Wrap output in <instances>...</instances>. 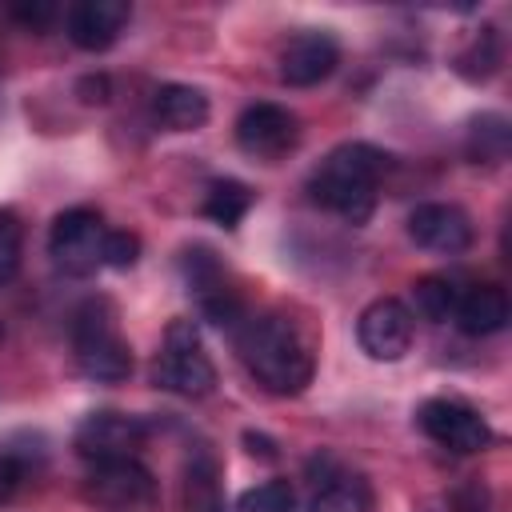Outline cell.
I'll list each match as a JSON object with an SVG mask.
<instances>
[{"mask_svg": "<svg viewBox=\"0 0 512 512\" xmlns=\"http://www.w3.org/2000/svg\"><path fill=\"white\" fill-rule=\"evenodd\" d=\"M236 348L248 372L276 396H296L312 384V348L284 316L244 320L236 332Z\"/></svg>", "mask_w": 512, "mask_h": 512, "instance_id": "1", "label": "cell"}, {"mask_svg": "<svg viewBox=\"0 0 512 512\" xmlns=\"http://www.w3.org/2000/svg\"><path fill=\"white\" fill-rule=\"evenodd\" d=\"M388 168V156L372 144H340L320 160V168L308 180V192L316 204L340 212L352 224H364L376 208V184Z\"/></svg>", "mask_w": 512, "mask_h": 512, "instance_id": "2", "label": "cell"}, {"mask_svg": "<svg viewBox=\"0 0 512 512\" xmlns=\"http://www.w3.org/2000/svg\"><path fill=\"white\" fill-rule=\"evenodd\" d=\"M72 348L76 364L88 380L120 384L132 372V348L116 328V316L104 300H88L72 320Z\"/></svg>", "mask_w": 512, "mask_h": 512, "instance_id": "3", "label": "cell"}, {"mask_svg": "<svg viewBox=\"0 0 512 512\" xmlns=\"http://www.w3.org/2000/svg\"><path fill=\"white\" fill-rule=\"evenodd\" d=\"M152 380H156V388H168V392L188 396V400H200L216 388V368H212L192 320H172L168 324L164 352L156 356Z\"/></svg>", "mask_w": 512, "mask_h": 512, "instance_id": "4", "label": "cell"}, {"mask_svg": "<svg viewBox=\"0 0 512 512\" xmlns=\"http://www.w3.org/2000/svg\"><path fill=\"white\" fill-rule=\"evenodd\" d=\"M104 236H108V228H104L100 212H92V208H68V212H60L52 220L48 256H52V264L64 276H88L100 264Z\"/></svg>", "mask_w": 512, "mask_h": 512, "instance_id": "5", "label": "cell"}, {"mask_svg": "<svg viewBox=\"0 0 512 512\" xmlns=\"http://www.w3.org/2000/svg\"><path fill=\"white\" fill-rule=\"evenodd\" d=\"M416 424L428 440H436L448 452H464V456L488 448V440H492V428L476 408H468L460 400H444V396L424 400L416 412Z\"/></svg>", "mask_w": 512, "mask_h": 512, "instance_id": "6", "label": "cell"}, {"mask_svg": "<svg viewBox=\"0 0 512 512\" xmlns=\"http://www.w3.org/2000/svg\"><path fill=\"white\" fill-rule=\"evenodd\" d=\"M300 120L284 104H248L236 120V144L256 160H280L296 148Z\"/></svg>", "mask_w": 512, "mask_h": 512, "instance_id": "7", "label": "cell"}, {"mask_svg": "<svg viewBox=\"0 0 512 512\" xmlns=\"http://www.w3.org/2000/svg\"><path fill=\"white\" fill-rule=\"evenodd\" d=\"M412 336H416L412 312L396 296L372 300L356 320V340L372 360H400L412 348Z\"/></svg>", "mask_w": 512, "mask_h": 512, "instance_id": "8", "label": "cell"}, {"mask_svg": "<svg viewBox=\"0 0 512 512\" xmlns=\"http://www.w3.org/2000/svg\"><path fill=\"white\" fill-rule=\"evenodd\" d=\"M148 428L140 416L128 412H92L80 420L76 428V452L92 464L104 460H120V456H136V448L144 444Z\"/></svg>", "mask_w": 512, "mask_h": 512, "instance_id": "9", "label": "cell"}, {"mask_svg": "<svg viewBox=\"0 0 512 512\" xmlns=\"http://www.w3.org/2000/svg\"><path fill=\"white\" fill-rule=\"evenodd\" d=\"M88 496L96 504H108V508H136V504H148L156 496V480L136 456H120V460L92 464Z\"/></svg>", "mask_w": 512, "mask_h": 512, "instance_id": "10", "label": "cell"}, {"mask_svg": "<svg viewBox=\"0 0 512 512\" xmlns=\"http://www.w3.org/2000/svg\"><path fill=\"white\" fill-rule=\"evenodd\" d=\"M340 64V44L328 32H300L280 52V80L292 88H312L328 80Z\"/></svg>", "mask_w": 512, "mask_h": 512, "instance_id": "11", "label": "cell"}, {"mask_svg": "<svg viewBox=\"0 0 512 512\" xmlns=\"http://www.w3.org/2000/svg\"><path fill=\"white\" fill-rule=\"evenodd\" d=\"M408 236L428 252H468L472 248V220L456 204H420L408 216Z\"/></svg>", "mask_w": 512, "mask_h": 512, "instance_id": "12", "label": "cell"}, {"mask_svg": "<svg viewBox=\"0 0 512 512\" xmlns=\"http://www.w3.org/2000/svg\"><path fill=\"white\" fill-rule=\"evenodd\" d=\"M128 12L124 0H80L68 8V40L84 52H104L128 24Z\"/></svg>", "mask_w": 512, "mask_h": 512, "instance_id": "13", "label": "cell"}, {"mask_svg": "<svg viewBox=\"0 0 512 512\" xmlns=\"http://www.w3.org/2000/svg\"><path fill=\"white\" fill-rule=\"evenodd\" d=\"M312 464H320V480H312L316 488H312L308 512H372V488L364 476L344 472L328 456H320Z\"/></svg>", "mask_w": 512, "mask_h": 512, "instance_id": "14", "label": "cell"}, {"mask_svg": "<svg viewBox=\"0 0 512 512\" xmlns=\"http://www.w3.org/2000/svg\"><path fill=\"white\" fill-rule=\"evenodd\" d=\"M452 320L464 336H492L508 324V292L500 284H476L464 296H456Z\"/></svg>", "mask_w": 512, "mask_h": 512, "instance_id": "15", "label": "cell"}, {"mask_svg": "<svg viewBox=\"0 0 512 512\" xmlns=\"http://www.w3.org/2000/svg\"><path fill=\"white\" fill-rule=\"evenodd\" d=\"M152 112L168 132H196L208 124V96L192 84H160Z\"/></svg>", "mask_w": 512, "mask_h": 512, "instance_id": "16", "label": "cell"}, {"mask_svg": "<svg viewBox=\"0 0 512 512\" xmlns=\"http://www.w3.org/2000/svg\"><path fill=\"white\" fill-rule=\"evenodd\" d=\"M248 208H252L248 184H240V180H212L208 184V196H204V216L208 220H216L224 228H236Z\"/></svg>", "mask_w": 512, "mask_h": 512, "instance_id": "17", "label": "cell"}, {"mask_svg": "<svg viewBox=\"0 0 512 512\" xmlns=\"http://www.w3.org/2000/svg\"><path fill=\"white\" fill-rule=\"evenodd\" d=\"M468 156H472L476 164H480V160H484V164L504 160V156H508V120L496 116V112L472 120V128H468Z\"/></svg>", "mask_w": 512, "mask_h": 512, "instance_id": "18", "label": "cell"}, {"mask_svg": "<svg viewBox=\"0 0 512 512\" xmlns=\"http://www.w3.org/2000/svg\"><path fill=\"white\" fill-rule=\"evenodd\" d=\"M496 64H500V32H496L492 24H484L480 36H472V44L460 52L456 68H460V76H468V80H488V76L496 72Z\"/></svg>", "mask_w": 512, "mask_h": 512, "instance_id": "19", "label": "cell"}, {"mask_svg": "<svg viewBox=\"0 0 512 512\" xmlns=\"http://www.w3.org/2000/svg\"><path fill=\"white\" fill-rule=\"evenodd\" d=\"M456 296H460V292H456L452 280H444V276H424V280L412 284V304H416V312H420L424 320H436V324L452 320Z\"/></svg>", "mask_w": 512, "mask_h": 512, "instance_id": "20", "label": "cell"}, {"mask_svg": "<svg viewBox=\"0 0 512 512\" xmlns=\"http://www.w3.org/2000/svg\"><path fill=\"white\" fill-rule=\"evenodd\" d=\"M236 512H296V488L288 480H264L236 496Z\"/></svg>", "mask_w": 512, "mask_h": 512, "instance_id": "21", "label": "cell"}, {"mask_svg": "<svg viewBox=\"0 0 512 512\" xmlns=\"http://www.w3.org/2000/svg\"><path fill=\"white\" fill-rule=\"evenodd\" d=\"M188 512H220V488H216V464L208 456L192 460L188 468Z\"/></svg>", "mask_w": 512, "mask_h": 512, "instance_id": "22", "label": "cell"}, {"mask_svg": "<svg viewBox=\"0 0 512 512\" xmlns=\"http://www.w3.org/2000/svg\"><path fill=\"white\" fill-rule=\"evenodd\" d=\"M20 256H24V228H20L16 212L0 208V284H8L16 276Z\"/></svg>", "mask_w": 512, "mask_h": 512, "instance_id": "23", "label": "cell"}, {"mask_svg": "<svg viewBox=\"0 0 512 512\" xmlns=\"http://www.w3.org/2000/svg\"><path fill=\"white\" fill-rule=\"evenodd\" d=\"M136 260H140V236H136V232H108V236H104L100 264H108V268H116V272H128Z\"/></svg>", "mask_w": 512, "mask_h": 512, "instance_id": "24", "label": "cell"}, {"mask_svg": "<svg viewBox=\"0 0 512 512\" xmlns=\"http://www.w3.org/2000/svg\"><path fill=\"white\" fill-rule=\"evenodd\" d=\"M24 480H28V460H24L20 452L4 448V452H0V500H8Z\"/></svg>", "mask_w": 512, "mask_h": 512, "instance_id": "25", "label": "cell"}, {"mask_svg": "<svg viewBox=\"0 0 512 512\" xmlns=\"http://www.w3.org/2000/svg\"><path fill=\"white\" fill-rule=\"evenodd\" d=\"M12 16H16L20 24H28V28H48V24L56 20V4H48V0H32V4H12Z\"/></svg>", "mask_w": 512, "mask_h": 512, "instance_id": "26", "label": "cell"}, {"mask_svg": "<svg viewBox=\"0 0 512 512\" xmlns=\"http://www.w3.org/2000/svg\"><path fill=\"white\" fill-rule=\"evenodd\" d=\"M80 100H84V104H104V100H108V80H104V76L80 80Z\"/></svg>", "mask_w": 512, "mask_h": 512, "instance_id": "27", "label": "cell"}, {"mask_svg": "<svg viewBox=\"0 0 512 512\" xmlns=\"http://www.w3.org/2000/svg\"><path fill=\"white\" fill-rule=\"evenodd\" d=\"M244 444H248L252 456H260V460H276V444H272L268 436H260V432H244Z\"/></svg>", "mask_w": 512, "mask_h": 512, "instance_id": "28", "label": "cell"}]
</instances>
